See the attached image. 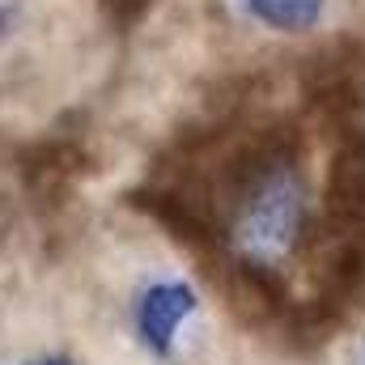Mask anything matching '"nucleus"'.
I'll list each match as a JSON object with an SVG mask.
<instances>
[{"instance_id":"obj_4","label":"nucleus","mask_w":365,"mask_h":365,"mask_svg":"<svg viewBox=\"0 0 365 365\" xmlns=\"http://www.w3.org/2000/svg\"><path fill=\"white\" fill-rule=\"evenodd\" d=\"M251 17L276 34H306L323 21L327 0H247Z\"/></svg>"},{"instance_id":"obj_5","label":"nucleus","mask_w":365,"mask_h":365,"mask_svg":"<svg viewBox=\"0 0 365 365\" xmlns=\"http://www.w3.org/2000/svg\"><path fill=\"white\" fill-rule=\"evenodd\" d=\"M149 4H153V0H102V13H106V21H110L115 30H132V26L149 13Z\"/></svg>"},{"instance_id":"obj_1","label":"nucleus","mask_w":365,"mask_h":365,"mask_svg":"<svg viewBox=\"0 0 365 365\" xmlns=\"http://www.w3.org/2000/svg\"><path fill=\"white\" fill-rule=\"evenodd\" d=\"M225 195L230 242L238 259L280 268V259L293 255L306 234V182L297 170L293 140L272 132L247 145L225 170Z\"/></svg>"},{"instance_id":"obj_3","label":"nucleus","mask_w":365,"mask_h":365,"mask_svg":"<svg viewBox=\"0 0 365 365\" xmlns=\"http://www.w3.org/2000/svg\"><path fill=\"white\" fill-rule=\"evenodd\" d=\"M195 289L187 280H153L149 289H140L136 306H132V327L136 340L153 353V357H170L175 340H179L182 323L195 314Z\"/></svg>"},{"instance_id":"obj_2","label":"nucleus","mask_w":365,"mask_h":365,"mask_svg":"<svg viewBox=\"0 0 365 365\" xmlns=\"http://www.w3.org/2000/svg\"><path fill=\"white\" fill-rule=\"evenodd\" d=\"M323 217H327V234L365 238V132H344V140L331 153Z\"/></svg>"},{"instance_id":"obj_6","label":"nucleus","mask_w":365,"mask_h":365,"mask_svg":"<svg viewBox=\"0 0 365 365\" xmlns=\"http://www.w3.org/2000/svg\"><path fill=\"white\" fill-rule=\"evenodd\" d=\"M34 365H73V361H64V357H43V361H34Z\"/></svg>"}]
</instances>
